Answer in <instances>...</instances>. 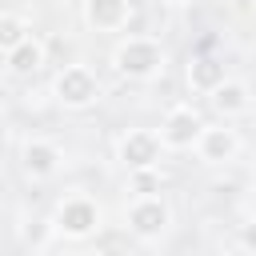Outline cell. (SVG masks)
I'll return each mask as SVG.
<instances>
[{
    "label": "cell",
    "instance_id": "cell-4",
    "mask_svg": "<svg viewBox=\"0 0 256 256\" xmlns=\"http://www.w3.org/2000/svg\"><path fill=\"white\" fill-rule=\"evenodd\" d=\"M200 132H204V120L192 108H172L168 120H164V128H160V140L168 148H192L200 140Z\"/></svg>",
    "mask_w": 256,
    "mask_h": 256
},
{
    "label": "cell",
    "instance_id": "cell-5",
    "mask_svg": "<svg viewBox=\"0 0 256 256\" xmlns=\"http://www.w3.org/2000/svg\"><path fill=\"white\" fill-rule=\"evenodd\" d=\"M128 228L144 240H156L164 228H168V208L156 200V196H140L132 208H128Z\"/></svg>",
    "mask_w": 256,
    "mask_h": 256
},
{
    "label": "cell",
    "instance_id": "cell-10",
    "mask_svg": "<svg viewBox=\"0 0 256 256\" xmlns=\"http://www.w3.org/2000/svg\"><path fill=\"white\" fill-rule=\"evenodd\" d=\"M212 104H216L220 116H236V112L252 108V96H248V88H244L240 80H224V84L212 92Z\"/></svg>",
    "mask_w": 256,
    "mask_h": 256
},
{
    "label": "cell",
    "instance_id": "cell-17",
    "mask_svg": "<svg viewBox=\"0 0 256 256\" xmlns=\"http://www.w3.org/2000/svg\"><path fill=\"white\" fill-rule=\"evenodd\" d=\"M252 216H256V192H252Z\"/></svg>",
    "mask_w": 256,
    "mask_h": 256
},
{
    "label": "cell",
    "instance_id": "cell-2",
    "mask_svg": "<svg viewBox=\"0 0 256 256\" xmlns=\"http://www.w3.org/2000/svg\"><path fill=\"white\" fill-rule=\"evenodd\" d=\"M96 224H100V208L92 204V200H84V196H68L60 208H56V228L64 232V236H92L96 232Z\"/></svg>",
    "mask_w": 256,
    "mask_h": 256
},
{
    "label": "cell",
    "instance_id": "cell-3",
    "mask_svg": "<svg viewBox=\"0 0 256 256\" xmlns=\"http://www.w3.org/2000/svg\"><path fill=\"white\" fill-rule=\"evenodd\" d=\"M96 96H100V88H96V76H92L88 68H64V72L56 76V100H60V104L84 108V104H92Z\"/></svg>",
    "mask_w": 256,
    "mask_h": 256
},
{
    "label": "cell",
    "instance_id": "cell-18",
    "mask_svg": "<svg viewBox=\"0 0 256 256\" xmlns=\"http://www.w3.org/2000/svg\"><path fill=\"white\" fill-rule=\"evenodd\" d=\"M252 112H256V96H252Z\"/></svg>",
    "mask_w": 256,
    "mask_h": 256
},
{
    "label": "cell",
    "instance_id": "cell-13",
    "mask_svg": "<svg viewBox=\"0 0 256 256\" xmlns=\"http://www.w3.org/2000/svg\"><path fill=\"white\" fill-rule=\"evenodd\" d=\"M24 40H28V24H24L20 16H4V20H0V48L12 52V48L24 44Z\"/></svg>",
    "mask_w": 256,
    "mask_h": 256
},
{
    "label": "cell",
    "instance_id": "cell-12",
    "mask_svg": "<svg viewBox=\"0 0 256 256\" xmlns=\"http://www.w3.org/2000/svg\"><path fill=\"white\" fill-rule=\"evenodd\" d=\"M188 84L196 88V92H216L220 84H224V64L220 60H192L188 64Z\"/></svg>",
    "mask_w": 256,
    "mask_h": 256
},
{
    "label": "cell",
    "instance_id": "cell-7",
    "mask_svg": "<svg viewBox=\"0 0 256 256\" xmlns=\"http://www.w3.org/2000/svg\"><path fill=\"white\" fill-rule=\"evenodd\" d=\"M196 148H200V160H208V164H224V160H232L236 156V148H240V140H236V132L232 128H208L204 124V132H200V140H196Z\"/></svg>",
    "mask_w": 256,
    "mask_h": 256
},
{
    "label": "cell",
    "instance_id": "cell-15",
    "mask_svg": "<svg viewBox=\"0 0 256 256\" xmlns=\"http://www.w3.org/2000/svg\"><path fill=\"white\" fill-rule=\"evenodd\" d=\"M164 4H192V0H164Z\"/></svg>",
    "mask_w": 256,
    "mask_h": 256
},
{
    "label": "cell",
    "instance_id": "cell-8",
    "mask_svg": "<svg viewBox=\"0 0 256 256\" xmlns=\"http://www.w3.org/2000/svg\"><path fill=\"white\" fill-rule=\"evenodd\" d=\"M84 20L92 28H120L128 20V0H84Z\"/></svg>",
    "mask_w": 256,
    "mask_h": 256
},
{
    "label": "cell",
    "instance_id": "cell-14",
    "mask_svg": "<svg viewBox=\"0 0 256 256\" xmlns=\"http://www.w3.org/2000/svg\"><path fill=\"white\" fill-rule=\"evenodd\" d=\"M240 240H244V244H248V248L256 252V216H252V224H244V232H240Z\"/></svg>",
    "mask_w": 256,
    "mask_h": 256
},
{
    "label": "cell",
    "instance_id": "cell-9",
    "mask_svg": "<svg viewBox=\"0 0 256 256\" xmlns=\"http://www.w3.org/2000/svg\"><path fill=\"white\" fill-rule=\"evenodd\" d=\"M60 164V148L48 144V140H32L24 144V172L28 176H52Z\"/></svg>",
    "mask_w": 256,
    "mask_h": 256
},
{
    "label": "cell",
    "instance_id": "cell-1",
    "mask_svg": "<svg viewBox=\"0 0 256 256\" xmlns=\"http://www.w3.org/2000/svg\"><path fill=\"white\" fill-rule=\"evenodd\" d=\"M116 72H124V76H132V80H144V76H152V72H160V64H164V52H160V44L156 40H144V36H132V40H124L120 48H116Z\"/></svg>",
    "mask_w": 256,
    "mask_h": 256
},
{
    "label": "cell",
    "instance_id": "cell-16",
    "mask_svg": "<svg viewBox=\"0 0 256 256\" xmlns=\"http://www.w3.org/2000/svg\"><path fill=\"white\" fill-rule=\"evenodd\" d=\"M72 256H96V252H72Z\"/></svg>",
    "mask_w": 256,
    "mask_h": 256
},
{
    "label": "cell",
    "instance_id": "cell-6",
    "mask_svg": "<svg viewBox=\"0 0 256 256\" xmlns=\"http://www.w3.org/2000/svg\"><path fill=\"white\" fill-rule=\"evenodd\" d=\"M160 160V140L152 132H128L120 140V164L132 168V172H144Z\"/></svg>",
    "mask_w": 256,
    "mask_h": 256
},
{
    "label": "cell",
    "instance_id": "cell-11",
    "mask_svg": "<svg viewBox=\"0 0 256 256\" xmlns=\"http://www.w3.org/2000/svg\"><path fill=\"white\" fill-rule=\"evenodd\" d=\"M4 60H8V72H12V76H28V72H36V68L44 64V48L28 36V40L16 44L12 52H4Z\"/></svg>",
    "mask_w": 256,
    "mask_h": 256
}]
</instances>
